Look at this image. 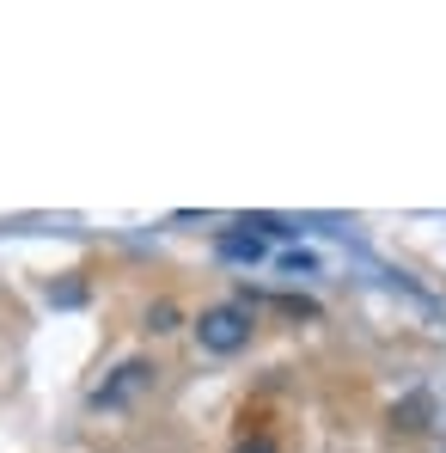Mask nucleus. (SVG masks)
<instances>
[{"mask_svg":"<svg viewBox=\"0 0 446 453\" xmlns=\"http://www.w3.org/2000/svg\"><path fill=\"white\" fill-rule=\"evenodd\" d=\"M196 337H202V349H215V356H238L245 343H251V312L245 306H208L202 319H196Z\"/></svg>","mask_w":446,"mask_h":453,"instance_id":"nucleus-1","label":"nucleus"},{"mask_svg":"<svg viewBox=\"0 0 446 453\" xmlns=\"http://www.w3.org/2000/svg\"><path fill=\"white\" fill-rule=\"evenodd\" d=\"M147 380H153L147 362H123V368H117V380H104V386L92 392V404H98V411H117V404H129Z\"/></svg>","mask_w":446,"mask_h":453,"instance_id":"nucleus-2","label":"nucleus"},{"mask_svg":"<svg viewBox=\"0 0 446 453\" xmlns=\"http://www.w3.org/2000/svg\"><path fill=\"white\" fill-rule=\"evenodd\" d=\"M215 251H221L226 264H257V257H263V239H257V233H221Z\"/></svg>","mask_w":446,"mask_h":453,"instance_id":"nucleus-3","label":"nucleus"},{"mask_svg":"<svg viewBox=\"0 0 446 453\" xmlns=\"http://www.w3.org/2000/svg\"><path fill=\"white\" fill-rule=\"evenodd\" d=\"M49 301H56V306H79V301H86V288H79V282H62V288H49Z\"/></svg>","mask_w":446,"mask_h":453,"instance_id":"nucleus-4","label":"nucleus"},{"mask_svg":"<svg viewBox=\"0 0 446 453\" xmlns=\"http://www.w3.org/2000/svg\"><path fill=\"white\" fill-rule=\"evenodd\" d=\"M147 331H178V312H171V306H153V312H147Z\"/></svg>","mask_w":446,"mask_h":453,"instance_id":"nucleus-5","label":"nucleus"},{"mask_svg":"<svg viewBox=\"0 0 446 453\" xmlns=\"http://www.w3.org/2000/svg\"><path fill=\"white\" fill-rule=\"evenodd\" d=\"M238 453H276V441H269V435H257V441H245Z\"/></svg>","mask_w":446,"mask_h":453,"instance_id":"nucleus-6","label":"nucleus"}]
</instances>
